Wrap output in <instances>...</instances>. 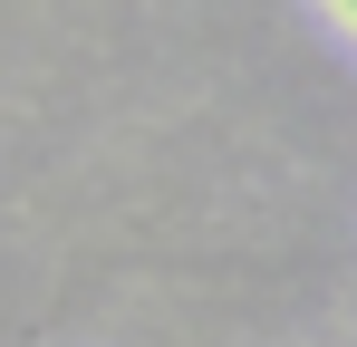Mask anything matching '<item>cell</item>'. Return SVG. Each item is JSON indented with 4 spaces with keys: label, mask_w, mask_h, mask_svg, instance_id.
<instances>
[{
    "label": "cell",
    "mask_w": 357,
    "mask_h": 347,
    "mask_svg": "<svg viewBox=\"0 0 357 347\" xmlns=\"http://www.w3.org/2000/svg\"><path fill=\"white\" fill-rule=\"evenodd\" d=\"M348 20H357V10H348Z\"/></svg>",
    "instance_id": "cell-1"
}]
</instances>
